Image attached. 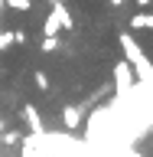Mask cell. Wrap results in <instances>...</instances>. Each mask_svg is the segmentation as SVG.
<instances>
[{
  "instance_id": "6da1fadb",
  "label": "cell",
  "mask_w": 153,
  "mask_h": 157,
  "mask_svg": "<svg viewBox=\"0 0 153 157\" xmlns=\"http://www.w3.org/2000/svg\"><path fill=\"white\" fill-rule=\"evenodd\" d=\"M117 43H121V49H124L127 66L137 72V78H140V82H153V62L147 59L144 46H137V39L130 36V33H121V36H117Z\"/></svg>"
},
{
  "instance_id": "7a4b0ae2",
  "label": "cell",
  "mask_w": 153,
  "mask_h": 157,
  "mask_svg": "<svg viewBox=\"0 0 153 157\" xmlns=\"http://www.w3.org/2000/svg\"><path fill=\"white\" fill-rule=\"evenodd\" d=\"M130 88H134V72L127 66V59H121L114 66V92H117V98H124V95H130Z\"/></svg>"
},
{
  "instance_id": "3957f363",
  "label": "cell",
  "mask_w": 153,
  "mask_h": 157,
  "mask_svg": "<svg viewBox=\"0 0 153 157\" xmlns=\"http://www.w3.org/2000/svg\"><path fill=\"white\" fill-rule=\"evenodd\" d=\"M82 111H85V108H78V105H65V108H62V124H65L68 131H75V128L82 124Z\"/></svg>"
},
{
  "instance_id": "277c9868",
  "label": "cell",
  "mask_w": 153,
  "mask_h": 157,
  "mask_svg": "<svg viewBox=\"0 0 153 157\" xmlns=\"http://www.w3.org/2000/svg\"><path fill=\"white\" fill-rule=\"evenodd\" d=\"M23 118H26V124L33 134H42V115H39L36 105H23Z\"/></svg>"
},
{
  "instance_id": "5b68a950",
  "label": "cell",
  "mask_w": 153,
  "mask_h": 157,
  "mask_svg": "<svg viewBox=\"0 0 153 157\" xmlns=\"http://www.w3.org/2000/svg\"><path fill=\"white\" fill-rule=\"evenodd\" d=\"M130 29H153V13H134L130 17Z\"/></svg>"
},
{
  "instance_id": "8992f818",
  "label": "cell",
  "mask_w": 153,
  "mask_h": 157,
  "mask_svg": "<svg viewBox=\"0 0 153 157\" xmlns=\"http://www.w3.org/2000/svg\"><path fill=\"white\" fill-rule=\"evenodd\" d=\"M20 137H23L20 131H10V128H7V131H0V144H3V147H16Z\"/></svg>"
},
{
  "instance_id": "52a82bcc",
  "label": "cell",
  "mask_w": 153,
  "mask_h": 157,
  "mask_svg": "<svg viewBox=\"0 0 153 157\" xmlns=\"http://www.w3.org/2000/svg\"><path fill=\"white\" fill-rule=\"evenodd\" d=\"M3 7H10L13 13H26L33 3H29V0H3Z\"/></svg>"
},
{
  "instance_id": "ba28073f",
  "label": "cell",
  "mask_w": 153,
  "mask_h": 157,
  "mask_svg": "<svg viewBox=\"0 0 153 157\" xmlns=\"http://www.w3.org/2000/svg\"><path fill=\"white\" fill-rule=\"evenodd\" d=\"M33 82H36L39 92H49V75L42 72V69H36V75H33Z\"/></svg>"
},
{
  "instance_id": "9c48e42d",
  "label": "cell",
  "mask_w": 153,
  "mask_h": 157,
  "mask_svg": "<svg viewBox=\"0 0 153 157\" xmlns=\"http://www.w3.org/2000/svg\"><path fill=\"white\" fill-rule=\"evenodd\" d=\"M59 49V36H46L42 39V52H56Z\"/></svg>"
},
{
  "instance_id": "30bf717a",
  "label": "cell",
  "mask_w": 153,
  "mask_h": 157,
  "mask_svg": "<svg viewBox=\"0 0 153 157\" xmlns=\"http://www.w3.org/2000/svg\"><path fill=\"white\" fill-rule=\"evenodd\" d=\"M10 43H13V33H3V29H0V52L10 49Z\"/></svg>"
},
{
  "instance_id": "8fae6325",
  "label": "cell",
  "mask_w": 153,
  "mask_h": 157,
  "mask_svg": "<svg viewBox=\"0 0 153 157\" xmlns=\"http://www.w3.org/2000/svg\"><path fill=\"white\" fill-rule=\"evenodd\" d=\"M26 39H29L26 29H13V43H26Z\"/></svg>"
},
{
  "instance_id": "7c38bea8",
  "label": "cell",
  "mask_w": 153,
  "mask_h": 157,
  "mask_svg": "<svg viewBox=\"0 0 153 157\" xmlns=\"http://www.w3.org/2000/svg\"><path fill=\"white\" fill-rule=\"evenodd\" d=\"M0 131H7V121H3V118H0Z\"/></svg>"
},
{
  "instance_id": "4fadbf2b",
  "label": "cell",
  "mask_w": 153,
  "mask_h": 157,
  "mask_svg": "<svg viewBox=\"0 0 153 157\" xmlns=\"http://www.w3.org/2000/svg\"><path fill=\"white\" fill-rule=\"evenodd\" d=\"M147 3H150V0H137V7H147Z\"/></svg>"
},
{
  "instance_id": "5bb4252c",
  "label": "cell",
  "mask_w": 153,
  "mask_h": 157,
  "mask_svg": "<svg viewBox=\"0 0 153 157\" xmlns=\"http://www.w3.org/2000/svg\"><path fill=\"white\" fill-rule=\"evenodd\" d=\"M111 3H114V7H117V3H124V0H111Z\"/></svg>"
},
{
  "instance_id": "9a60e30c",
  "label": "cell",
  "mask_w": 153,
  "mask_h": 157,
  "mask_svg": "<svg viewBox=\"0 0 153 157\" xmlns=\"http://www.w3.org/2000/svg\"><path fill=\"white\" fill-rule=\"evenodd\" d=\"M0 13H3V0H0Z\"/></svg>"
}]
</instances>
